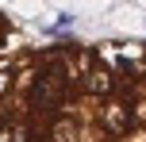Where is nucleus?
<instances>
[{"mask_svg":"<svg viewBox=\"0 0 146 142\" xmlns=\"http://www.w3.org/2000/svg\"><path fill=\"white\" fill-rule=\"evenodd\" d=\"M69 89H73V65H69V58L38 65L35 85H31V112L35 115H58L62 108H66V100H69Z\"/></svg>","mask_w":146,"mask_h":142,"instance_id":"1","label":"nucleus"},{"mask_svg":"<svg viewBox=\"0 0 146 142\" xmlns=\"http://www.w3.org/2000/svg\"><path fill=\"white\" fill-rule=\"evenodd\" d=\"M100 131H104L108 138L131 135V131H135V112H131V104L119 100V96L104 100V104H100Z\"/></svg>","mask_w":146,"mask_h":142,"instance_id":"2","label":"nucleus"},{"mask_svg":"<svg viewBox=\"0 0 146 142\" xmlns=\"http://www.w3.org/2000/svg\"><path fill=\"white\" fill-rule=\"evenodd\" d=\"M85 92L96 100H111L115 96V73H111L108 65H88L85 73Z\"/></svg>","mask_w":146,"mask_h":142,"instance_id":"3","label":"nucleus"},{"mask_svg":"<svg viewBox=\"0 0 146 142\" xmlns=\"http://www.w3.org/2000/svg\"><path fill=\"white\" fill-rule=\"evenodd\" d=\"M31 138H35L31 123H23V119H8V123H0V142H31Z\"/></svg>","mask_w":146,"mask_h":142,"instance_id":"4","label":"nucleus"}]
</instances>
